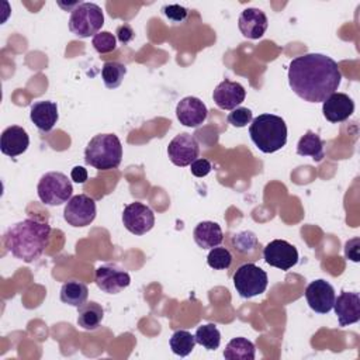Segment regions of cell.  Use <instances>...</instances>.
Returning <instances> with one entry per match:
<instances>
[{
	"label": "cell",
	"instance_id": "6da1fadb",
	"mask_svg": "<svg viewBox=\"0 0 360 360\" xmlns=\"http://www.w3.org/2000/svg\"><path fill=\"white\" fill-rule=\"evenodd\" d=\"M342 82L339 65L323 53H305L294 58L288 66V84L304 101L323 103Z\"/></svg>",
	"mask_w": 360,
	"mask_h": 360
},
{
	"label": "cell",
	"instance_id": "1f68e13d",
	"mask_svg": "<svg viewBox=\"0 0 360 360\" xmlns=\"http://www.w3.org/2000/svg\"><path fill=\"white\" fill-rule=\"evenodd\" d=\"M226 120L231 125L236 128H243L252 122L253 114H252V110H249L248 107H236L228 114Z\"/></svg>",
	"mask_w": 360,
	"mask_h": 360
},
{
	"label": "cell",
	"instance_id": "5bb4252c",
	"mask_svg": "<svg viewBox=\"0 0 360 360\" xmlns=\"http://www.w3.org/2000/svg\"><path fill=\"white\" fill-rule=\"evenodd\" d=\"M176 117L184 127L197 128L207 120L208 108L200 98L187 96L177 103Z\"/></svg>",
	"mask_w": 360,
	"mask_h": 360
},
{
	"label": "cell",
	"instance_id": "ba28073f",
	"mask_svg": "<svg viewBox=\"0 0 360 360\" xmlns=\"http://www.w3.org/2000/svg\"><path fill=\"white\" fill-rule=\"evenodd\" d=\"M96 214H97L96 201L86 194L73 195L66 202L63 210L65 221L75 228L90 225L94 221Z\"/></svg>",
	"mask_w": 360,
	"mask_h": 360
},
{
	"label": "cell",
	"instance_id": "4316f807",
	"mask_svg": "<svg viewBox=\"0 0 360 360\" xmlns=\"http://www.w3.org/2000/svg\"><path fill=\"white\" fill-rule=\"evenodd\" d=\"M125 75H127V66L120 62L111 60L103 65L101 77L107 89H117L122 83Z\"/></svg>",
	"mask_w": 360,
	"mask_h": 360
},
{
	"label": "cell",
	"instance_id": "83f0119b",
	"mask_svg": "<svg viewBox=\"0 0 360 360\" xmlns=\"http://www.w3.org/2000/svg\"><path fill=\"white\" fill-rule=\"evenodd\" d=\"M195 346V338L188 330H176L170 336V349L174 354L184 357L188 356Z\"/></svg>",
	"mask_w": 360,
	"mask_h": 360
},
{
	"label": "cell",
	"instance_id": "cb8c5ba5",
	"mask_svg": "<svg viewBox=\"0 0 360 360\" xmlns=\"http://www.w3.org/2000/svg\"><path fill=\"white\" fill-rule=\"evenodd\" d=\"M87 295H89L87 285L77 280L66 281L60 288V301L72 307L79 308L80 305H83L87 300Z\"/></svg>",
	"mask_w": 360,
	"mask_h": 360
},
{
	"label": "cell",
	"instance_id": "e0dca14e",
	"mask_svg": "<svg viewBox=\"0 0 360 360\" xmlns=\"http://www.w3.org/2000/svg\"><path fill=\"white\" fill-rule=\"evenodd\" d=\"M246 97V90L245 87L238 83V82H232V80H222L214 90L212 93V98L214 103L222 108V110H233L236 108Z\"/></svg>",
	"mask_w": 360,
	"mask_h": 360
},
{
	"label": "cell",
	"instance_id": "7a4b0ae2",
	"mask_svg": "<svg viewBox=\"0 0 360 360\" xmlns=\"http://www.w3.org/2000/svg\"><path fill=\"white\" fill-rule=\"evenodd\" d=\"M4 246L17 259L31 263L37 260L49 245L51 226L48 222L27 218L7 229Z\"/></svg>",
	"mask_w": 360,
	"mask_h": 360
},
{
	"label": "cell",
	"instance_id": "5b68a950",
	"mask_svg": "<svg viewBox=\"0 0 360 360\" xmlns=\"http://www.w3.org/2000/svg\"><path fill=\"white\" fill-rule=\"evenodd\" d=\"M104 24V14L100 6L94 3H80L70 13L69 30L80 38L94 37Z\"/></svg>",
	"mask_w": 360,
	"mask_h": 360
},
{
	"label": "cell",
	"instance_id": "30bf717a",
	"mask_svg": "<svg viewBox=\"0 0 360 360\" xmlns=\"http://www.w3.org/2000/svg\"><path fill=\"white\" fill-rule=\"evenodd\" d=\"M198 153L200 146L197 139L187 132L176 135L167 146V156L170 162L180 167L191 165L198 158Z\"/></svg>",
	"mask_w": 360,
	"mask_h": 360
},
{
	"label": "cell",
	"instance_id": "603a6c76",
	"mask_svg": "<svg viewBox=\"0 0 360 360\" xmlns=\"http://www.w3.org/2000/svg\"><path fill=\"white\" fill-rule=\"evenodd\" d=\"M297 153L300 156H311L315 162H321L325 158L323 141L316 132L308 129L297 143Z\"/></svg>",
	"mask_w": 360,
	"mask_h": 360
},
{
	"label": "cell",
	"instance_id": "7402d4cb",
	"mask_svg": "<svg viewBox=\"0 0 360 360\" xmlns=\"http://www.w3.org/2000/svg\"><path fill=\"white\" fill-rule=\"evenodd\" d=\"M103 318L104 309L96 301L84 302L77 309V323L84 330H96L101 325Z\"/></svg>",
	"mask_w": 360,
	"mask_h": 360
},
{
	"label": "cell",
	"instance_id": "277c9868",
	"mask_svg": "<svg viewBox=\"0 0 360 360\" xmlns=\"http://www.w3.org/2000/svg\"><path fill=\"white\" fill-rule=\"evenodd\" d=\"M122 159V145L114 134L94 135L86 149L84 160L97 170H110L120 166Z\"/></svg>",
	"mask_w": 360,
	"mask_h": 360
},
{
	"label": "cell",
	"instance_id": "f1b7e54d",
	"mask_svg": "<svg viewBox=\"0 0 360 360\" xmlns=\"http://www.w3.org/2000/svg\"><path fill=\"white\" fill-rule=\"evenodd\" d=\"M207 263L214 270H226L232 263V255L226 248L215 246L207 256Z\"/></svg>",
	"mask_w": 360,
	"mask_h": 360
},
{
	"label": "cell",
	"instance_id": "4dcf8cb0",
	"mask_svg": "<svg viewBox=\"0 0 360 360\" xmlns=\"http://www.w3.org/2000/svg\"><path fill=\"white\" fill-rule=\"evenodd\" d=\"M232 243H233L235 250H238L240 253H250L255 249V246L257 245V239L253 232L243 231V232L233 235Z\"/></svg>",
	"mask_w": 360,
	"mask_h": 360
},
{
	"label": "cell",
	"instance_id": "3957f363",
	"mask_svg": "<svg viewBox=\"0 0 360 360\" xmlns=\"http://www.w3.org/2000/svg\"><path fill=\"white\" fill-rule=\"evenodd\" d=\"M249 135L259 150L273 153L287 143V125L278 115L260 114L252 120Z\"/></svg>",
	"mask_w": 360,
	"mask_h": 360
},
{
	"label": "cell",
	"instance_id": "ac0fdd59",
	"mask_svg": "<svg viewBox=\"0 0 360 360\" xmlns=\"http://www.w3.org/2000/svg\"><path fill=\"white\" fill-rule=\"evenodd\" d=\"M354 111L353 100L345 94L335 91L322 103L323 117L329 122H342L346 121Z\"/></svg>",
	"mask_w": 360,
	"mask_h": 360
},
{
	"label": "cell",
	"instance_id": "52a82bcc",
	"mask_svg": "<svg viewBox=\"0 0 360 360\" xmlns=\"http://www.w3.org/2000/svg\"><path fill=\"white\" fill-rule=\"evenodd\" d=\"M233 285L242 298H252L266 291L267 273L255 263H245L233 273Z\"/></svg>",
	"mask_w": 360,
	"mask_h": 360
},
{
	"label": "cell",
	"instance_id": "d4e9b609",
	"mask_svg": "<svg viewBox=\"0 0 360 360\" xmlns=\"http://www.w3.org/2000/svg\"><path fill=\"white\" fill-rule=\"evenodd\" d=\"M255 353V345L249 339L233 338L226 345L224 350V357L226 360H253Z\"/></svg>",
	"mask_w": 360,
	"mask_h": 360
},
{
	"label": "cell",
	"instance_id": "484cf974",
	"mask_svg": "<svg viewBox=\"0 0 360 360\" xmlns=\"http://www.w3.org/2000/svg\"><path fill=\"white\" fill-rule=\"evenodd\" d=\"M194 338L195 343L201 345L207 350H215L221 343V332L214 323H205L198 326L194 333Z\"/></svg>",
	"mask_w": 360,
	"mask_h": 360
},
{
	"label": "cell",
	"instance_id": "e575fe53",
	"mask_svg": "<svg viewBox=\"0 0 360 360\" xmlns=\"http://www.w3.org/2000/svg\"><path fill=\"white\" fill-rule=\"evenodd\" d=\"M345 256L352 262L360 260V238H353L345 245Z\"/></svg>",
	"mask_w": 360,
	"mask_h": 360
},
{
	"label": "cell",
	"instance_id": "8d00e7d4",
	"mask_svg": "<svg viewBox=\"0 0 360 360\" xmlns=\"http://www.w3.org/2000/svg\"><path fill=\"white\" fill-rule=\"evenodd\" d=\"M70 179L76 183L83 184L87 180V170L83 166H75L70 172Z\"/></svg>",
	"mask_w": 360,
	"mask_h": 360
},
{
	"label": "cell",
	"instance_id": "836d02e7",
	"mask_svg": "<svg viewBox=\"0 0 360 360\" xmlns=\"http://www.w3.org/2000/svg\"><path fill=\"white\" fill-rule=\"evenodd\" d=\"M212 166L210 163V160L204 159V158H197L191 165H190V170L195 177H205L210 172H211Z\"/></svg>",
	"mask_w": 360,
	"mask_h": 360
},
{
	"label": "cell",
	"instance_id": "d6986e66",
	"mask_svg": "<svg viewBox=\"0 0 360 360\" xmlns=\"http://www.w3.org/2000/svg\"><path fill=\"white\" fill-rule=\"evenodd\" d=\"M30 145V136L22 127L11 125L1 132L0 150L7 156H18L27 150Z\"/></svg>",
	"mask_w": 360,
	"mask_h": 360
},
{
	"label": "cell",
	"instance_id": "9a60e30c",
	"mask_svg": "<svg viewBox=\"0 0 360 360\" xmlns=\"http://www.w3.org/2000/svg\"><path fill=\"white\" fill-rule=\"evenodd\" d=\"M267 25L269 21L264 11L255 7L245 8L238 18L239 31L248 39L262 38L267 30Z\"/></svg>",
	"mask_w": 360,
	"mask_h": 360
},
{
	"label": "cell",
	"instance_id": "9c48e42d",
	"mask_svg": "<svg viewBox=\"0 0 360 360\" xmlns=\"http://www.w3.org/2000/svg\"><path fill=\"white\" fill-rule=\"evenodd\" d=\"M122 224L131 233L145 235L155 225V214L148 205L134 201L124 208Z\"/></svg>",
	"mask_w": 360,
	"mask_h": 360
},
{
	"label": "cell",
	"instance_id": "44dd1931",
	"mask_svg": "<svg viewBox=\"0 0 360 360\" xmlns=\"http://www.w3.org/2000/svg\"><path fill=\"white\" fill-rule=\"evenodd\" d=\"M194 242L201 249H212L219 246L224 240V233L221 226L214 221L198 222L193 231Z\"/></svg>",
	"mask_w": 360,
	"mask_h": 360
},
{
	"label": "cell",
	"instance_id": "d590c367",
	"mask_svg": "<svg viewBox=\"0 0 360 360\" xmlns=\"http://www.w3.org/2000/svg\"><path fill=\"white\" fill-rule=\"evenodd\" d=\"M117 38H118V41L120 42H122V44H128L129 41H132L134 39V37H135V34H134V30L131 28V25H128V24H122V25H120L118 28H117Z\"/></svg>",
	"mask_w": 360,
	"mask_h": 360
},
{
	"label": "cell",
	"instance_id": "d6a6232c",
	"mask_svg": "<svg viewBox=\"0 0 360 360\" xmlns=\"http://www.w3.org/2000/svg\"><path fill=\"white\" fill-rule=\"evenodd\" d=\"M162 11L173 22H183L188 15V10L180 4H167Z\"/></svg>",
	"mask_w": 360,
	"mask_h": 360
},
{
	"label": "cell",
	"instance_id": "2e32d148",
	"mask_svg": "<svg viewBox=\"0 0 360 360\" xmlns=\"http://www.w3.org/2000/svg\"><path fill=\"white\" fill-rule=\"evenodd\" d=\"M333 309L340 326H347L360 319V297L353 291H342L335 298Z\"/></svg>",
	"mask_w": 360,
	"mask_h": 360
},
{
	"label": "cell",
	"instance_id": "7c38bea8",
	"mask_svg": "<svg viewBox=\"0 0 360 360\" xmlns=\"http://www.w3.org/2000/svg\"><path fill=\"white\" fill-rule=\"evenodd\" d=\"M131 283V276L127 270L115 263L101 264L96 270V284L107 294H118Z\"/></svg>",
	"mask_w": 360,
	"mask_h": 360
},
{
	"label": "cell",
	"instance_id": "ffe728a7",
	"mask_svg": "<svg viewBox=\"0 0 360 360\" xmlns=\"http://www.w3.org/2000/svg\"><path fill=\"white\" fill-rule=\"evenodd\" d=\"M30 118L39 131L49 132L59 118L56 103L51 100L35 101L30 107Z\"/></svg>",
	"mask_w": 360,
	"mask_h": 360
},
{
	"label": "cell",
	"instance_id": "f546056e",
	"mask_svg": "<svg viewBox=\"0 0 360 360\" xmlns=\"http://www.w3.org/2000/svg\"><path fill=\"white\" fill-rule=\"evenodd\" d=\"M91 44L98 53H108L117 48V39L110 31H101L96 34L91 39Z\"/></svg>",
	"mask_w": 360,
	"mask_h": 360
},
{
	"label": "cell",
	"instance_id": "8fae6325",
	"mask_svg": "<svg viewBox=\"0 0 360 360\" xmlns=\"http://www.w3.org/2000/svg\"><path fill=\"white\" fill-rule=\"evenodd\" d=\"M263 259L269 266L288 270L298 262V250L284 239H274L263 249Z\"/></svg>",
	"mask_w": 360,
	"mask_h": 360
},
{
	"label": "cell",
	"instance_id": "4fadbf2b",
	"mask_svg": "<svg viewBox=\"0 0 360 360\" xmlns=\"http://www.w3.org/2000/svg\"><path fill=\"white\" fill-rule=\"evenodd\" d=\"M335 298V288L326 280H314L305 288V300L309 308L318 314H328L333 308Z\"/></svg>",
	"mask_w": 360,
	"mask_h": 360
},
{
	"label": "cell",
	"instance_id": "8992f818",
	"mask_svg": "<svg viewBox=\"0 0 360 360\" xmlns=\"http://www.w3.org/2000/svg\"><path fill=\"white\" fill-rule=\"evenodd\" d=\"M73 186L69 177L60 172L45 173L37 186L39 200L51 207L68 202L72 198Z\"/></svg>",
	"mask_w": 360,
	"mask_h": 360
}]
</instances>
